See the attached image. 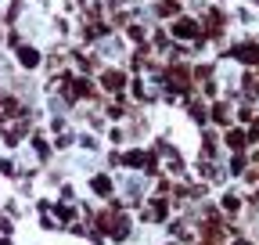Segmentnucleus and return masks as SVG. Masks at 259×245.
<instances>
[{"instance_id": "nucleus-1", "label": "nucleus", "mask_w": 259, "mask_h": 245, "mask_svg": "<svg viewBox=\"0 0 259 245\" xmlns=\"http://www.w3.org/2000/svg\"><path fill=\"white\" fill-rule=\"evenodd\" d=\"M173 33H177L180 40H191L194 33H198V25H194V22H187V18H184V22H177V25H173Z\"/></svg>"}, {"instance_id": "nucleus-2", "label": "nucleus", "mask_w": 259, "mask_h": 245, "mask_svg": "<svg viewBox=\"0 0 259 245\" xmlns=\"http://www.w3.org/2000/svg\"><path fill=\"white\" fill-rule=\"evenodd\" d=\"M248 144V137L241 134V130H227V148H234V151H241Z\"/></svg>"}, {"instance_id": "nucleus-3", "label": "nucleus", "mask_w": 259, "mask_h": 245, "mask_svg": "<svg viewBox=\"0 0 259 245\" xmlns=\"http://www.w3.org/2000/svg\"><path fill=\"white\" fill-rule=\"evenodd\" d=\"M238 209H241V198L238 195H227L223 198V213H227V217H238Z\"/></svg>"}, {"instance_id": "nucleus-4", "label": "nucleus", "mask_w": 259, "mask_h": 245, "mask_svg": "<svg viewBox=\"0 0 259 245\" xmlns=\"http://www.w3.org/2000/svg\"><path fill=\"white\" fill-rule=\"evenodd\" d=\"M212 119L220 123V127H227V119H231V108H227V105H216V108H212Z\"/></svg>"}, {"instance_id": "nucleus-5", "label": "nucleus", "mask_w": 259, "mask_h": 245, "mask_svg": "<svg viewBox=\"0 0 259 245\" xmlns=\"http://www.w3.org/2000/svg\"><path fill=\"white\" fill-rule=\"evenodd\" d=\"M94 191H97V195H108V191H112L108 177H94Z\"/></svg>"}, {"instance_id": "nucleus-6", "label": "nucleus", "mask_w": 259, "mask_h": 245, "mask_svg": "<svg viewBox=\"0 0 259 245\" xmlns=\"http://www.w3.org/2000/svg\"><path fill=\"white\" fill-rule=\"evenodd\" d=\"M231 245H255V241H248V238H238V241H231Z\"/></svg>"}]
</instances>
